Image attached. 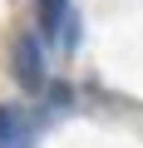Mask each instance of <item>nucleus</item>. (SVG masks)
<instances>
[{"label":"nucleus","mask_w":143,"mask_h":148,"mask_svg":"<svg viewBox=\"0 0 143 148\" xmlns=\"http://www.w3.org/2000/svg\"><path fill=\"white\" fill-rule=\"evenodd\" d=\"M15 79L25 89H44V59H40V40L35 35L15 40Z\"/></svg>","instance_id":"obj_1"},{"label":"nucleus","mask_w":143,"mask_h":148,"mask_svg":"<svg viewBox=\"0 0 143 148\" xmlns=\"http://www.w3.org/2000/svg\"><path fill=\"white\" fill-rule=\"evenodd\" d=\"M40 10H44V30H49V35H54V30H64V20H69L64 0H40Z\"/></svg>","instance_id":"obj_3"},{"label":"nucleus","mask_w":143,"mask_h":148,"mask_svg":"<svg viewBox=\"0 0 143 148\" xmlns=\"http://www.w3.org/2000/svg\"><path fill=\"white\" fill-rule=\"evenodd\" d=\"M30 128H25V114L20 109H0V148H25Z\"/></svg>","instance_id":"obj_2"}]
</instances>
